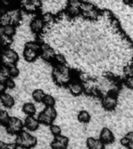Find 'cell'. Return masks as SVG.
Returning a JSON list of instances; mask_svg holds the SVG:
<instances>
[{"label": "cell", "mask_w": 133, "mask_h": 149, "mask_svg": "<svg viewBox=\"0 0 133 149\" xmlns=\"http://www.w3.org/2000/svg\"><path fill=\"white\" fill-rule=\"evenodd\" d=\"M15 142L20 148L23 149H30L36 146L37 139V137L32 136L25 130H22L20 134H17Z\"/></svg>", "instance_id": "obj_1"}, {"label": "cell", "mask_w": 133, "mask_h": 149, "mask_svg": "<svg viewBox=\"0 0 133 149\" xmlns=\"http://www.w3.org/2000/svg\"><path fill=\"white\" fill-rule=\"evenodd\" d=\"M23 126L24 124L20 119L15 117V116H12L10 117L9 123L6 127L7 132L10 134H18L23 130Z\"/></svg>", "instance_id": "obj_2"}, {"label": "cell", "mask_w": 133, "mask_h": 149, "mask_svg": "<svg viewBox=\"0 0 133 149\" xmlns=\"http://www.w3.org/2000/svg\"><path fill=\"white\" fill-rule=\"evenodd\" d=\"M53 75L55 80L58 84H65L69 80V74L67 68L60 65L58 68H55L53 71Z\"/></svg>", "instance_id": "obj_3"}, {"label": "cell", "mask_w": 133, "mask_h": 149, "mask_svg": "<svg viewBox=\"0 0 133 149\" xmlns=\"http://www.w3.org/2000/svg\"><path fill=\"white\" fill-rule=\"evenodd\" d=\"M19 60L18 54L12 49H6L3 51L2 54V61L5 66L10 67L15 65Z\"/></svg>", "instance_id": "obj_4"}, {"label": "cell", "mask_w": 133, "mask_h": 149, "mask_svg": "<svg viewBox=\"0 0 133 149\" xmlns=\"http://www.w3.org/2000/svg\"><path fill=\"white\" fill-rule=\"evenodd\" d=\"M81 0H68L66 11L69 15L72 16H79L81 14Z\"/></svg>", "instance_id": "obj_5"}, {"label": "cell", "mask_w": 133, "mask_h": 149, "mask_svg": "<svg viewBox=\"0 0 133 149\" xmlns=\"http://www.w3.org/2000/svg\"><path fill=\"white\" fill-rule=\"evenodd\" d=\"M69 140L67 137L63 135L55 136L51 143V148L52 149H67Z\"/></svg>", "instance_id": "obj_6"}, {"label": "cell", "mask_w": 133, "mask_h": 149, "mask_svg": "<svg viewBox=\"0 0 133 149\" xmlns=\"http://www.w3.org/2000/svg\"><path fill=\"white\" fill-rule=\"evenodd\" d=\"M118 100L114 95H106L102 99V106L106 110L111 111L116 108Z\"/></svg>", "instance_id": "obj_7"}, {"label": "cell", "mask_w": 133, "mask_h": 149, "mask_svg": "<svg viewBox=\"0 0 133 149\" xmlns=\"http://www.w3.org/2000/svg\"><path fill=\"white\" fill-rule=\"evenodd\" d=\"M41 58L45 61H50L52 58H55V52L54 49L50 47L48 44H41Z\"/></svg>", "instance_id": "obj_8"}, {"label": "cell", "mask_w": 133, "mask_h": 149, "mask_svg": "<svg viewBox=\"0 0 133 149\" xmlns=\"http://www.w3.org/2000/svg\"><path fill=\"white\" fill-rule=\"evenodd\" d=\"M100 139L104 144H111L114 141V136L109 128L104 127L100 131Z\"/></svg>", "instance_id": "obj_9"}, {"label": "cell", "mask_w": 133, "mask_h": 149, "mask_svg": "<svg viewBox=\"0 0 133 149\" xmlns=\"http://www.w3.org/2000/svg\"><path fill=\"white\" fill-rule=\"evenodd\" d=\"M40 122L38 119H36L34 117V116H27V117L25 119L24 121V126L25 127L29 130L31 131H35L39 127Z\"/></svg>", "instance_id": "obj_10"}, {"label": "cell", "mask_w": 133, "mask_h": 149, "mask_svg": "<svg viewBox=\"0 0 133 149\" xmlns=\"http://www.w3.org/2000/svg\"><path fill=\"white\" fill-rule=\"evenodd\" d=\"M44 22L43 21L42 18L41 17H37L34 18L31 22H30V26L31 29V31L34 33H39L40 32H41V30H43L44 26Z\"/></svg>", "instance_id": "obj_11"}, {"label": "cell", "mask_w": 133, "mask_h": 149, "mask_svg": "<svg viewBox=\"0 0 133 149\" xmlns=\"http://www.w3.org/2000/svg\"><path fill=\"white\" fill-rule=\"evenodd\" d=\"M7 13H8L9 17H10L11 25H18L21 20L20 10L19 9H13L9 10Z\"/></svg>", "instance_id": "obj_12"}, {"label": "cell", "mask_w": 133, "mask_h": 149, "mask_svg": "<svg viewBox=\"0 0 133 149\" xmlns=\"http://www.w3.org/2000/svg\"><path fill=\"white\" fill-rule=\"evenodd\" d=\"M1 102L2 105L6 108H11L15 104V100L13 97L6 93H2L1 94Z\"/></svg>", "instance_id": "obj_13"}, {"label": "cell", "mask_w": 133, "mask_h": 149, "mask_svg": "<svg viewBox=\"0 0 133 149\" xmlns=\"http://www.w3.org/2000/svg\"><path fill=\"white\" fill-rule=\"evenodd\" d=\"M69 89L72 95L77 96V95H81L83 93L84 87L81 83L76 81V82H72L69 85Z\"/></svg>", "instance_id": "obj_14"}, {"label": "cell", "mask_w": 133, "mask_h": 149, "mask_svg": "<svg viewBox=\"0 0 133 149\" xmlns=\"http://www.w3.org/2000/svg\"><path fill=\"white\" fill-rule=\"evenodd\" d=\"M0 33L1 35H6L8 37H13L15 33H16V28L13 25H6L1 26L0 27Z\"/></svg>", "instance_id": "obj_15"}, {"label": "cell", "mask_w": 133, "mask_h": 149, "mask_svg": "<svg viewBox=\"0 0 133 149\" xmlns=\"http://www.w3.org/2000/svg\"><path fill=\"white\" fill-rule=\"evenodd\" d=\"M38 56V53L37 51H33L30 49L24 48V51H23V57L28 62H32L36 60V58Z\"/></svg>", "instance_id": "obj_16"}, {"label": "cell", "mask_w": 133, "mask_h": 149, "mask_svg": "<svg viewBox=\"0 0 133 149\" xmlns=\"http://www.w3.org/2000/svg\"><path fill=\"white\" fill-rule=\"evenodd\" d=\"M81 14L84 18L89 19H97L98 18L99 15H100V12L95 7L94 9H91L90 11L83 12Z\"/></svg>", "instance_id": "obj_17"}, {"label": "cell", "mask_w": 133, "mask_h": 149, "mask_svg": "<svg viewBox=\"0 0 133 149\" xmlns=\"http://www.w3.org/2000/svg\"><path fill=\"white\" fill-rule=\"evenodd\" d=\"M23 111L27 116H34L36 113V107L32 102H26L23 106Z\"/></svg>", "instance_id": "obj_18"}, {"label": "cell", "mask_w": 133, "mask_h": 149, "mask_svg": "<svg viewBox=\"0 0 133 149\" xmlns=\"http://www.w3.org/2000/svg\"><path fill=\"white\" fill-rule=\"evenodd\" d=\"M37 119H38V120H39L40 123H43V124H45V125L51 126L54 121L53 119L51 118L49 116H48L44 111H42L40 113Z\"/></svg>", "instance_id": "obj_19"}, {"label": "cell", "mask_w": 133, "mask_h": 149, "mask_svg": "<svg viewBox=\"0 0 133 149\" xmlns=\"http://www.w3.org/2000/svg\"><path fill=\"white\" fill-rule=\"evenodd\" d=\"M46 94L42 89H35L32 93L33 99L37 102H43Z\"/></svg>", "instance_id": "obj_20"}, {"label": "cell", "mask_w": 133, "mask_h": 149, "mask_svg": "<svg viewBox=\"0 0 133 149\" xmlns=\"http://www.w3.org/2000/svg\"><path fill=\"white\" fill-rule=\"evenodd\" d=\"M20 4L24 9V10L28 13H34V12L37 11V9H38L34 5L31 3L30 0H27L25 2H20Z\"/></svg>", "instance_id": "obj_21"}, {"label": "cell", "mask_w": 133, "mask_h": 149, "mask_svg": "<svg viewBox=\"0 0 133 149\" xmlns=\"http://www.w3.org/2000/svg\"><path fill=\"white\" fill-rule=\"evenodd\" d=\"M78 120L81 123H87L90 120V115L88 112L85 111V110H82L78 114Z\"/></svg>", "instance_id": "obj_22"}, {"label": "cell", "mask_w": 133, "mask_h": 149, "mask_svg": "<svg viewBox=\"0 0 133 149\" xmlns=\"http://www.w3.org/2000/svg\"><path fill=\"white\" fill-rule=\"evenodd\" d=\"M9 78H11V77L9 74V68L4 65L1 70V73H0V83H4L5 81Z\"/></svg>", "instance_id": "obj_23"}, {"label": "cell", "mask_w": 133, "mask_h": 149, "mask_svg": "<svg viewBox=\"0 0 133 149\" xmlns=\"http://www.w3.org/2000/svg\"><path fill=\"white\" fill-rule=\"evenodd\" d=\"M9 120H10V116H9V113L5 110H2L1 113H0V122H1V124L6 127L8 123H9Z\"/></svg>", "instance_id": "obj_24"}, {"label": "cell", "mask_w": 133, "mask_h": 149, "mask_svg": "<svg viewBox=\"0 0 133 149\" xmlns=\"http://www.w3.org/2000/svg\"><path fill=\"white\" fill-rule=\"evenodd\" d=\"M43 111H44L48 116H49L51 118L53 119L54 120H55L56 117H57V112H56V109L54 108V107H45V109H44Z\"/></svg>", "instance_id": "obj_25"}, {"label": "cell", "mask_w": 133, "mask_h": 149, "mask_svg": "<svg viewBox=\"0 0 133 149\" xmlns=\"http://www.w3.org/2000/svg\"><path fill=\"white\" fill-rule=\"evenodd\" d=\"M24 48L30 49V50H33V51H38V50H41V44L34 41L27 42L25 44V46H24Z\"/></svg>", "instance_id": "obj_26"}, {"label": "cell", "mask_w": 133, "mask_h": 149, "mask_svg": "<svg viewBox=\"0 0 133 149\" xmlns=\"http://www.w3.org/2000/svg\"><path fill=\"white\" fill-rule=\"evenodd\" d=\"M43 102L46 105V107H54L55 104V100L52 95L46 94L44 100H43Z\"/></svg>", "instance_id": "obj_27"}, {"label": "cell", "mask_w": 133, "mask_h": 149, "mask_svg": "<svg viewBox=\"0 0 133 149\" xmlns=\"http://www.w3.org/2000/svg\"><path fill=\"white\" fill-rule=\"evenodd\" d=\"M0 23L1 26L11 25V21H10V17H9L8 13H5L1 16L0 18Z\"/></svg>", "instance_id": "obj_28"}, {"label": "cell", "mask_w": 133, "mask_h": 149, "mask_svg": "<svg viewBox=\"0 0 133 149\" xmlns=\"http://www.w3.org/2000/svg\"><path fill=\"white\" fill-rule=\"evenodd\" d=\"M41 18L44 22V23L48 24V23H51L53 22L54 19H55V16L51 13H45L42 15Z\"/></svg>", "instance_id": "obj_29"}, {"label": "cell", "mask_w": 133, "mask_h": 149, "mask_svg": "<svg viewBox=\"0 0 133 149\" xmlns=\"http://www.w3.org/2000/svg\"><path fill=\"white\" fill-rule=\"evenodd\" d=\"M18 145L16 144V143H9V144H6L4 142H0V149H17Z\"/></svg>", "instance_id": "obj_30"}, {"label": "cell", "mask_w": 133, "mask_h": 149, "mask_svg": "<svg viewBox=\"0 0 133 149\" xmlns=\"http://www.w3.org/2000/svg\"><path fill=\"white\" fill-rule=\"evenodd\" d=\"M9 72L11 78H16L20 74V70H19L18 68L16 67V65L9 67Z\"/></svg>", "instance_id": "obj_31"}, {"label": "cell", "mask_w": 133, "mask_h": 149, "mask_svg": "<svg viewBox=\"0 0 133 149\" xmlns=\"http://www.w3.org/2000/svg\"><path fill=\"white\" fill-rule=\"evenodd\" d=\"M97 141V139H96L94 137H88L86 140V146H87L88 149H95Z\"/></svg>", "instance_id": "obj_32"}, {"label": "cell", "mask_w": 133, "mask_h": 149, "mask_svg": "<svg viewBox=\"0 0 133 149\" xmlns=\"http://www.w3.org/2000/svg\"><path fill=\"white\" fill-rule=\"evenodd\" d=\"M50 130H51V134L55 137V136H58V135L61 134V132H62V130H61V127L59 126L56 125V124H51L50 126Z\"/></svg>", "instance_id": "obj_33"}, {"label": "cell", "mask_w": 133, "mask_h": 149, "mask_svg": "<svg viewBox=\"0 0 133 149\" xmlns=\"http://www.w3.org/2000/svg\"><path fill=\"white\" fill-rule=\"evenodd\" d=\"M1 37H2V44L3 46H8L12 44L13 38L11 37H8L6 35H1Z\"/></svg>", "instance_id": "obj_34"}, {"label": "cell", "mask_w": 133, "mask_h": 149, "mask_svg": "<svg viewBox=\"0 0 133 149\" xmlns=\"http://www.w3.org/2000/svg\"><path fill=\"white\" fill-rule=\"evenodd\" d=\"M55 59L56 60V61L59 64V65H64L66 64V59H65V56H63L62 54H57L55 56Z\"/></svg>", "instance_id": "obj_35"}, {"label": "cell", "mask_w": 133, "mask_h": 149, "mask_svg": "<svg viewBox=\"0 0 133 149\" xmlns=\"http://www.w3.org/2000/svg\"><path fill=\"white\" fill-rule=\"evenodd\" d=\"M124 72L126 76H133V65H127L124 68Z\"/></svg>", "instance_id": "obj_36"}, {"label": "cell", "mask_w": 133, "mask_h": 149, "mask_svg": "<svg viewBox=\"0 0 133 149\" xmlns=\"http://www.w3.org/2000/svg\"><path fill=\"white\" fill-rule=\"evenodd\" d=\"M3 84H4L6 88H13L14 87L16 86L15 81H14L11 78H9V79H8L7 80H6Z\"/></svg>", "instance_id": "obj_37"}, {"label": "cell", "mask_w": 133, "mask_h": 149, "mask_svg": "<svg viewBox=\"0 0 133 149\" xmlns=\"http://www.w3.org/2000/svg\"><path fill=\"white\" fill-rule=\"evenodd\" d=\"M125 83L128 88L133 89V76H127Z\"/></svg>", "instance_id": "obj_38"}, {"label": "cell", "mask_w": 133, "mask_h": 149, "mask_svg": "<svg viewBox=\"0 0 133 149\" xmlns=\"http://www.w3.org/2000/svg\"><path fill=\"white\" fill-rule=\"evenodd\" d=\"M105 144L100 139H97V144H96L95 149H104Z\"/></svg>", "instance_id": "obj_39"}, {"label": "cell", "mask_w": 133, "mask_h": 149, "mask_svg": "<svg viewBox=\"0 0 133 149\" xmlns=\"http://www.w3.org/2000/svg\"><path fill=\"white\" fill-rule=\"evenodd\" d=\"M30 2L32 4H34L37 9H40L42 6V2L41 0H30Z\"/></svg>", "instance_id": "obj_40"}, {"label": "cell", "mask_w": 133, "mask_h": 149, "mask_svg": "<svg viewBox=\"0 0 133 149\" xmlns=\"http://www.w3.org/2000/svg\"><path fill=\"white\" fill-rule=\"evenodd\" d=\"M120 142H121V144L123 145V146L125 147H127L128 145V144H129V142H130V141L127 138V137L125 136L124 137H122L121 139V141H120Z\"/></svg>", "instance_id": "obj_41"}, {"label": "cell", "mask_w": 133, "mask_h": 149, "mask_svg": "<svg viewBox=\"0 0 133 149\" xmlns=\"http://www.w3.org/2000/svg\"><path fill=\"white\" fill-rule=\"evenodd\" d=\"M125 137L128 138L130 141H133V131H129L126 134Z\"/></svg>", "instance_id": "obj_42"}, {"label": "cell", "mask_w": 133, "mask_h": 149, "mask_svg": "<svg viewBox=\"0 0 133 149\" xmlns=\"http://www.w3.org/2000/svg\"><path fill=\"white\" fill-rule=\"evenodd\" d=\"M127 148H128V149H133V141L129 142V144H128V145L127 146Z\"/></svg>", "instance_id": "obj_43"}, {"label": "cell", "mask_w": 133, "mask_h": 149, "mask_svg": "<svg viewBox=\"0 0 133 149\" xmlns=\"http://www.w3.org/2000/svg\"><path fill=\"white\" fill-rule=\"evenodd\" d=\"M25 1H27V0H20V2H25Z\"/></svg>", "instance_id": "obj_44"}, {"label": "cell", "mask_w": 133, "mask_h": 149, "mask_svg": "<svg viewBox=\"0 0 133 149\" xmlns=\"http://www.w3.org/2000/svg\"><path fill=\"white\" fill-rule=\"evenodd\" d=\"M2 1H3V2H5V1H6V2H9V0H2Z\"/></svg>", "instance_id": "obj_45"}, {"label": "cell", "mask_w": 133, "mask_h": 149, "mask_svg": "<svg viewBox=\"0 0 133 149\" xmlns=\"http://www.w3.org/2000/svg\"><path fill=\"white\" fill-rule=\"evenodd\" d=\"M131 1V2H132V3H133V0H130Z\"/></svg>", "instance_id": "obj_46"}]
</instances>
